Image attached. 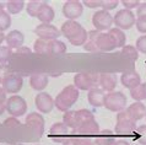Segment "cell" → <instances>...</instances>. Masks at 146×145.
I'll use <instances>...</instances> for the list:
<instances>
[{"label":"cell","mask_w":146,"mask_h":145,"mask_svg":"<svg viewBox=\"0 0 146 145\" xmlns=\"http://www.w3.org/2000/svg\"><path fill=\"white\" fill-rule=\"evenodd\" d=\"M79 88L75 87L74 85H68L64 87L62 91L58 94V96L54 100V104L59 111L62 112H68L70 111L71 106L74 104L79 98Z\"/></svg>","instance_id":"cell-1"},{"label":"cell","mask_w":146,"mask_h":145,"mask_svg":"<svg viewBox=\"0 0 146 145\" xmlns=\"http://www.w3.org/2000/svg\"><path fill=\"white\" fill-rule=\"evenodd\" d=\"M115 134L120 136H130L136 133V122L127 114L125 110L119 112L117 116V124H115Z\"/></svg>","instance_id":"cell-2"},{"label":"cell","mask_w":146,"mask_h":145,"mask_svg":"<svg viewBox=\"0 0 146 145\" xmlns=\"http://www.w3.org/2000/svg\"><path fill=\"white\" fill-rule=\"evenodd\" d=\"M100 85V74L97 72H79L74 76V86L79 90L90 91Z\"/></svg>","instance_id":"cell-3"},{"label":"cell","mask_w":146,"mask_h":145,"mask_svg":"<svg viewBox=\"0 0 146 145\" xmlns=\"http://www.w3.org/2000/svg\"><path fill=\"white\" fill-rule=\"evenodd\" d=\"M104 107L111 112H123L127 107V96L121 91L108 92L104 100Z\"/></svg>","instance_id":"cell-4"},{"label":"cell","mask_w":146,"mask_h":145,"mask_svg":"<svg viewBox=\"0 0 146 145\" xmlns=\"http://www.w3.org/2000/svg\"><path fill=\"white\" fill-rule=\"evenodd\" d=\"M136 17L131 10L127 9H121L119 11H117V14L113 17V23H115L117 29L120 30H129L135 25Z\"/></svg>","instance_id":"cell-5"},{"label":"cell","mask_w":146,"mask_h":145,"mask_svg":"<svg viewBox=\"0 0 146 145\" xmlns=\"http://www.w3.org/2000/svg\"><path fill=\"white\" fill-rule=\"evenodd\" d=\"M6 111L13 117H21L26 113L27 111V103L22 97L20 96H11L6 101Z\"/></svg>","instance_id":"cell-6"},{"label":"cell","mask_w":146,"mask_h":145,"mask_svg":"<svg viewBox=\"0 0 146 145\" xmlns=\"http://www.w3.org/2000/svg\"><path fill=\"white\" fill-rule=\"evenodd\" d=\"M92 23L97 31L111 30L113 23V16L106 10H98L92 16Z\"/></svg>","instance_id":"cell-7"},{"label":"cell","mask_w":146,"mask_h":145,"mask_svg":"<svg viewBox=\"0 0 146 145\" xmlns=\"http://www.w3.org/2000/svg\"><path fill=\"white\" fill-rule=\"evenodd\" d=\"M35 33L38 36V38L54 41V39H58L60 37L62 32L58 30V27L53 26L52 23H40L35 29Z\"/></svg>","instance_id":"cell-8"},{"label":"cell","mask_w":146,"mask_h":145,"mask_svg":"<svg viewBox=\"0 0 146 145\" xmlns=\"http://www.w3.org/2000/svg\"><path fill=\"white\" fill-rule=\"evenodd\" d=\"M70 128L65 126L63 122L62 123H54L50 127L49 130V138L54 143H62L64 144L66 140L70 138Z\"/></svg>","instance_id":"cell-9"},{"label":"cell","mask_w":146,"mask_h":145,"mask_svg":"<svg viewBox=\"0 0 146 145\" xmlns=\"http://www.w3.org/2000/svg\"><path fill=\"white\" fill-rule=\"evenodd\" d=\"M74 132L76 135L85 136V138H92V136H97L100 134V126L95 119H90L80 124Z\"/></svg>","instance_id":"cell-10"},{"label":"cell","mask_w":146,"mask_h":145,"mask_svg":"<svg viewBox=\"0 0 146 145\" xmlns=\"http://www.w3.org/2000/svg\"><path fill=\"white\" fill-rule=\"evenodd\" d=\"M84 27L80 25L78 21L75 20H68L62 25V29H60V32L65 38H68V41L70 42L74 38H76L82 32Z\"/></svg>","instance_id":"cell-11"},{"label":"cell","mask_w":146,"mask_h":145,"mask_svg":"<svg viewBox=\"0 0 146 145\" xmlns=\"http://www.w3.org/2000/svg\"><path fill=\"white\" fill-rule=\"evenodd\" d=\"M26 126L35 132L36 136L40 138L44 132V118L37 112H31L26 117Z\"/></svg>","instance_id":"cell-12"},{"label":"cell","mask_w":146,"mask_h":145,"mask_svg":"<svg viewBox=\"0 0 146 145\" xmlns=\"http://www.w3.org/2000/svg\"><path fill=\"white\" fill-rule=\"evenodd\" d=\"M84 4H81L78 0H70L63 5V15L68 20H76L80 17L84 11Z\"/></svg>","instance_id":"cell-13"},{"label":"cell","mask_w":146,"mask_h":145,"mask_svg":"<svg viewBox=\"0 0 146 145\" xmlns=\"http://www.w3.org/2000/svg\"><path fill=\"white\" fill-rule=\"evenodd\" d=\"M35 103L36 107L39 112L42 113H49V112L53 110V107L55 106L54 104V100L52 98V96L47 92H39V94L36 96L35 98Z\"/></svg>","instance_id":"cell-14"},{"label":"cell","mask_w":146,"mask_h":145,"mask_svg":"<svg viewBox=\"0 0 146 145\" xmlns=\"http://www.w3.org/2000/svg\"><path fill=\"white\" fill-rule=\"evenodd\" d=\"M1 85L6 92H9V94H16V92H19L21 90V87L23 85V79L21 76L16 75L15 72H13L9 76H6Z\"/></svg>","instance_id":"cell-15"},{"label":"cell","mask_w":146,"mask_h":145,"mask_svg":"<svg viewBox=\"0 0 146 145\" xmlns=\"http://www.w3.org/2000/svg\"><path fill=\"white\" fill-rule=\"evenodd\" d=\"M120 82L124 87L131 90V88L141 85V78H140L139 72H136L135 70H129V71H125L121 74Z\"/></svg>","instance_id":"cell-16"},{"label":"cell","mask_w":146,"mask_h":145,"mask_svg":"<svg viewBox=\"0 0 146 145\" xmlns=\"http://www.w3.org/2000/svg\"><path fill=\"white\" fill-rule=\"evenodd\" d=\"M117 82H118V79H117L115 74H112V72L100 74V86L103 91L113 92L117 87Z\"/></svg>","instance_id":"cell-17"},{"label":"cell","mask_w":146,"mask_h":145,"mask_svg":"<svg viewBox=\"0 0 146 145\" xmlns=\"http://www.w3.org/2000/svg\"><path fill=\"white\" fill-rule=\"evenodd\" d=\"M97 49L98 52H111L115 49V43L107 32H101L97 37Z\"/></svg>","instance_id":"cell-18"},{"label":"cell","mask_w":146,"mask_h":145,"mask_svg":"<svg viewBox=\"0 0 146 145\" xmlns=\"http://www.w3.org/2000/svg\"><path fill=\"white\" fill-rule=\"evenodd\" d=\"M5 42L7 44V47L11 48V49H14V48L19 49V48L22 47L23 42H25V36H23V33L21 31L14 30V31H11L6 35Z\"/></svg>","instance_id":"cell-19"},{"label":"cell","mask_w":146,"mask_h":145,"mask_svg":"<svg viewBox=\"0 0 146 145\" xmlns=\"http://www.w3.org/2000/svg\"><path fill=\"white\" fill-rule=\"evenodd\" d=\"M125 112L134 122H137L146 116V107L143 102H134L125 110Z\"/></svg>","instance_id":"cell-20"},{"label":"cell","mask_w":146,"mask_h":145,"mask_svg":"<svg viewBox=\"0 0 146 145\" xmlns=\"http://www.w3.org/2000/svg\"><path fill=\"white\" fill-rule=\"evenodd\" d=\"M88 102L93 107H102L104 106V100H106V92L100 87H95L88 91Z\"/></svg>","instance_id":"cell-21"},{"label":"cell","mask_w":146,"mask_h":145,"mask_svg":"<svg viewBox=\"0 0 146 145\" xmlns=\"http://www.w3.org/2000/svg\"><path fill=\"white\" fill-rule=\"evenodd\" d=\"M48 82H49V78H48L47 74H43V72L33 74V75H31V78H30V85L36 91L42 92V90H44V88L47 87Z\"/></svg>","instance_id":"cell-22"},{"label":"cell","mask_w":146,"mask_h":145,"mask_svg":"<svg viewBox=\"0 0 146 145\" xmlns=\"http://www.w3.org/2000/svg\"><path fill=\"white\" fill-rule=\"evenodd\" d=\"M54 10H53V7H52L50 5H48L47 3H42V5H40L39 7V11H38V15H37V17L38 20L42 23H50L52 21L54 20Z\"/></svg>","instance_id":"cell-23"},{"label":"cell","mask_w":146,"mask_h":145,"mask_svg":"<svg viewBox=\"0 0 146 145\" xmlns=\"http://www.w3.org/2000/svg\"><path fill=\"white\" fill-rule=\"evenodd\" d=\"M115 139L112 132L109 130H102L96 136V139L92 142L91 145H114Z\"/></svg>","instance_id":"cell-24"},{"label":"cell","mask_w":146,"mask_h":145,"mask_svg":"<svg viewBox=\"0 0 146 145\" xmlns=\"http://www.w3.org/2000/svg\"><path fill=\"white\" fill-rule=\"evenodd\" d=\"M108 33L113 38V41H114L115 48H123L125 46V42H127V36H125V33L120 29H117V27H114V29H111L108 31Z\"/></svg>","instance_id":"cell-25"},{"label":"cell","mask_w":146,"mask_h":145,"mask_svg":"<svg viewBox=\"0 0 146 145\" xmlns=\"http://www.w3.org/2000/svg\"><path fill=\"white\" fill-rule=\"evenodd\" d=\"M101 33V31H90L88 32V38H87V42L85 43V51L87 52H98L97 49V37H98V35Z\"/></svg>","instance_id":"cell-26"},{"label":"cell","mask_w":146,"mask_h":145,"mask_svg":"<svg viewBox=\"0 0 146 145\" xmlns=\"http://www.w3.org/2000/svg\"><path fill=\"white\" fill-rule=\"evenodd\" d=\"M33 51L37 54H50V41L38 38L37 41L35 42Z\"/></svg>","instance_id":"cell-27"},{"label":"cell","mask_w":146,"mask_h":145,"mask_svg":"<svg viewBox=\"0 0 146 145\" xmlns=\"http://www.w3.org/2000/svg\"><path fill=\"white\" fill-rule=\"evenodd\" d=\"M63 123L68 126L70 129H76L78 128V117H76V111H68L64 113Z\"/></svg>","instance_id":"cell-28"},{"label":"cell","mask_w":146,"mask_h":145,"mask_svg":"<svg viewBox=\"0 0 146 145\" xmlns=\"http://www.w3.org/2000/svg\"><path fill=\"white\" fill-rule=\"evenodd\" d=\"M121 55L130 59L131 62H135V60H137V58H139V52H137L136 47L128 44V46H124L121 48Z\"/></svg>","instance_id":"cell-29"},{"label":"cell","mask_w":146,"mask_h":145,"mask_svg":"<svg viewBox=\"0 0 146 145\" xmlns=\"http://www.w3.org/2000/svg\"><path fill=\"white\" fill-rule=\"evenodd\" d=\"M23 6H25V1L22 0H11V1H7L6 9L9 14H19L23 9Z\"/></svg>","instance_id":"cell-30"},{"label":"cell","mask_w":146,"mask_h":145,"mask_svg":"<svg viewBox=\"0 0 146 145\" xmlns=\"http://www.w3.org/2000/svg\"><path fill=\"white\" fill-rule=\"evenodd\" d=\"M10 26H11L10 14L5 10H0V31L4 32L6 30H9Z\"/></svg>","instance_id":"cell-31"},{"label":"cell","mask_w":146,"mask_h":145,"mask_svg":"<svg viewBox=\"0 0 146 145\" xmlns=\"http://www.w3.org/2000/svg\"><path fill=\"white\" fill-rule=\"evenodd\" d=\"M66 52L65 43L58 39L50 41V54H63Z\"/></svg>","instance_id":"cell-32"},{"label":"cell","mask_w":146,"mask_h":145,"mask_svg":"<svg viewBox=\"0 0 146 145\" xmlns=\"http://www.w3.org/2000/svg\"><path fill=\"white\" fill-rule=\"evenodd\" d=\"M76 117H78V127L80 126V124L85 123L86 120L95 119L92 112H90L88 110H79V111H76Z\"/></svg>","instance_id":"cell-33"},{"label":"cell","mask_w":146,"mask_h":145,"mask_svg":"<svg viewBox=\"0 0 146 145\" xmlns=\"http://www.w3.org/2000/svg\"><path fill=\"white\" fill-rule=\"evenodd\" d=\"M13 55V49L7 46H0V65L6 64V62Z\"/></svg>","instance_id":"cell-34"},{"label":"cell","mask_w":146,"mask_h":145,"mask_svg":"<svg viewBox=\"0 0 146 145\" xmlns=\"http://www.w3.org/2000/svg\"><path fill=\"white\" fill-rule=\"evenodd\" d=\"M42 3L43 1H30L27 4V7H26L27 14L30 16H32V17H37L39 7H40V5H42Z\"/></svg>","instance_id":"cell-35"},{"label":"cell","mask_w":146,"mask_h":145,"mask_svg":"<svg viewBox=\"0 0 146 145\" xmlns=\"http://www.w3.org/2000/svg\"><path fill=\"white\" fill-rule=\"evenodd\" d=\"M130 96L135 100V102H141L144 100V92H143V84L130 90Z\"/></svg>","instance_id":"cell-36"},{"label":"cell","mask_w":146,"mask_h":145,"mask_svg":"<svg viewBox=\"0 0 146 145\" xmlns=\"http://www.w3.org/2000/svg\"><path fill=\"white\" fill-rule=\"evenodd\" d=\"M136 139L141 145H146V124L139 126L136 128Z\"/></svg>","instance_id":"cell-37"},{"label":"cell","mask_w":146,"mask_h":145,"mask_svg":"<svg viewBox=\"0 0 146 145\" xmlns=\"http://www.w3.org/2000/svg\"><path fill=\"white\" fill-rule=\"evenodd\" d=\"M70 139L72 140V143L75 145H91L92 144V140L91 138H85V136H80V135H71Z\"/></svg>","instance_id":"cell-38"},{"label":"cell","mask_w":146,"mask_h":145,"mask_svg":"<svg viewBox=\"0 0 146 145\" xmlns=\"http://www.w3.org/2000/svg\"><path fill=\"white\" fill-rule=\"evenodd\" d=\"M118 5H119L118 0H102V5H101V7H102V10H106L109 13L111 10L115 9Z\"/></svg>","instance_id":"cell-39"},{"label":"cell","mask_w":146,"mask_h":145,"mask_svg":"<svg viewBox=\"0 0 146 145\" xmlns=\"http://www.w3.org/2000/svg\"><path fill=\"white\" fill-rule=\"evenodd\" d=\"M136 49L140 53L146 54V35L141 36V37L136 39Z\"/></svg>","instance_id":"cell-40"},{"label":"cell","mask_w":146,"mask_h":145,"mask_svg":"<svg viewBox=\"0 0 146 145\" xmlns=\"http://www.w3.org/2000/svg\"><path fill=\"white\" fill-rule=\"evenodd\" d=\"M136 30L140 33H145L146 35V16H141V17L136 19Z\"/></svg>","instance_id":"cell-41"},{"label":"cell","mask_w":146,"mask_h":145,"mask_svg":"<svg viewBox=\"0 0 146 145\" xmlns=\"http://www.w3.org/2000/svg\"><path fill=\"white\" fill-rule=\"evenodd\" d=\"M121 4H123V6L127 10H131V9H135V7L137 9L141 3L139 0H121Z\"/></svg>","instance_id":"cell-42"},{"label":"cell","mask_w":146,"mask_h":145,"mask_svg":"<svg viewBox=\"0 0 146 145\" xmlns=\"http://www.w3.org/2000/svg\"><path fill=\"white\" fill-rule=\"evenodd\" d=\"M10 74H13V71H11V69L6 65V64L0 65V84H3V81L5 80V78L6 76H9Z\"/></svg>","instance_id":"cell-43"},{"label":"cell","mask_w":146,"mask_h":145,"mask_svg":"<svg viewBox=\"0 0 146 145\" xmlns=\"http://www.w3.org/2000/svg\"><path fill=\"white\" fill-rule=\"evenodd\" d=\"M4 126L9 127V128H11V129H14V128L20 126V120L16 119V117H10V118L4 120Z\"/></svg>","instance_id":"cell-44"},{"label":"cell","mask_w":146,"mask_h":145,"mask_svg":"<svg viewBox=\"0 0 146 145\" xmlns=\"http://www.w3.org/2000/svg\"><path fill=\"white\" fill-rule=\"evenodd\" d=\"M84 5L90 7V9H97V7H101V5H102V0H85Z\"/></svg>","instance_id":"cell-45"},{"label":"cell","mask_w":146,"mask_h":145,"mask_svg":"<svg viewBox=\"0 0 146 145\" xmlns=\"http://www.w3.org/2000/svg\"><path fill=\"white\" fill-rule=\"evenodd\" d=\"M136 16L141 17V16H146V3H141L139 7L136 9Z\"/></svg>","instance_id":"cell-46"},{"label":"cell","mask_w":146,"mask_h":145,"mask_svg":"<svg viewBox=\"0 0 146 145\" xmlns=\"http://www.w3.org/2000/svg\"><path fill=\"white\" fill-rule=\"evenodd\" d=\"M7 98H6V91L4 90L3 87H0V104L6 103Z\"/></svg>","instance_id":"cell-47"},{"label":"cell","mask_w":146,"mask_h":145,"mask_svg":"<svg viewBox=\"0 0 146 145\" xmlns=\"http://www.w3.org/2000/svg\"><path fill=\"white\" fill-rule=\"evenodd\" d=\"M31 49L28 47H21L19 48L17 52H16V54H31Z\"/></svg>","instance_id":"cell-48"},{"label":"cell","mask_w":146,"mask_h":145,"mask_svg":"<svg viewBox=\"0 0 146 145\" xmlns=\"http://www.w3.org/2000/svg\"><path fill=\"white\" fill-rule=\"evenodd\" d=\"M114 145H130L127 140H123V139H120V140H115V143Z\"/></svg>","instance_id":"cell-49"},{"label":"cell","mask_w":146,"mask_h":145,"mask_svg":"<svg viewBox=\"0 0 146 145\" xmlns=\"http://www.w3.org/2000/svg\"><path fill=\"white\" fill-rule=\"evenodd\" d=\"M4 111H6V103H3L0 104V116L4 113Z\"/></svg>","instance_id":"cell-50"},{"label":"cell","mask_w":146,"mask_h":145,"mask_svg":"<svg viewBox=\"0 0 146 145\" xmlns=\"http://www.w3.org/2000/svg\"><path fill=\"white\" fill-rule=\"evenodd\" d=\"M5 37H6V36L4 35V32L0 31V46H1V43H3L4 41H5Z\"/></svg>","instance_id":"cell-51"},{"label":"cell","mask_w":146,"mask_h":145,"mask_svg":"<svg viewBox=\"0 0 146 145\" xmlns=\"http://www.w3.org/2000/svg\"><path fill=\"white\" fill-rule=\"evenodd\" d=\"M6 6H7V3H5V1H0V10H4Z\"/></svg>","instance_id":"cell-52"},{"label":"cell","mask_w":146,"mask_h":145,"mask_svg":"<svg viewBox=\"0 0 146 145\" xmlns=\"http://www.w3.org/2000/svg\"><path fill=\"white\" fill-rule=\"evenodd\" d=\"M143 92H144V100H146V82L143 84Z\"/></svg>","instance_id":"cell-53"},{"label":"cell","mask_w":146,"mask_h":145,"mask_svg":"<svg viewBox=\"0 0 146 145\" xmlns=\"http://www.w3.org/2000/svg\"><path fill=\"white\" fill-rule=\"evenodd\" d=\"M63 145H75V144H74V143H72V140H71L70 138H69V139H68V140H66V142H65V143H64Z\"/></svg>","instance_id":"cell-54"},{"label":"cell","mask_w":146,"mask_h":145,"mask_svg":"<svg viewBox=\"0 0 146 145\" xmlns=\"http://www.w3.org/2000/svg\"><path fill=\"white\" fill-rule=\"evenodd\" d=\"M15 145H21V144H15Z\"/></svg>","instance_id":"cell-55"},{"label":"cell","mask_w":146,"mask_h":145,"mask_svg":"<svg viewBox=\"0 0 146 145\" xmlns=\"http://www.w3.org/2000/svg\"><path fill=\"white\" fill-rule=\"evenodd\" d=\"M145 117H146V116H145Z\"/></svg>","instance_id":"cell-56"}]
</instances>
